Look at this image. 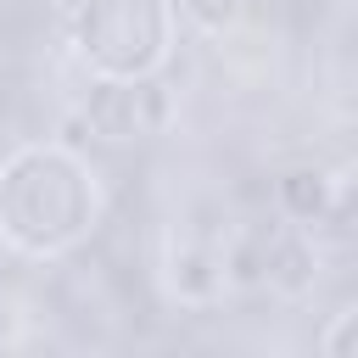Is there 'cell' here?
Returning a JSON list of instances; mask_svg holds the SVG:
<instances>
[{
	"mask_svg": "<svg viewBox=\"0 0 358 358\" xmlns=\"http://www.w3.org/2000/svg\"><path fill=\"white\" fill-rule=\"evenodd\" d=\"M352 319H358L352 308H341V313L330 319V330H324V341H319L330 358H347V352H352Z\"/></svg>",
	"mask_w": 358,
	"mask_h": 358,
	"instance_id": "52a82bcc",
	"label": "cell"
},
{
	"mask_svg": "<svg viewBox=\"0 0 358 358\" xmlns=\"http://www.w3.org/2000/svg\"><path fill=\"white\" fill-rule=\"evenodd\" d=\"M196 34H207V39H218V34H229L235 22H241V11H246V0H168Z\"/></svg>",
	"mask_w": 358,
	"mask_h": 358,
	"instance_id": "8992f818",
	"label": "cell"
},
{
	"mask_svg": "<svg viewBox=\"0 0 358 358\" xmlns=\"http://www.w3.org/2000/svg\"><path fill=\"white\" fill-rule=\"evenodd\" d=\"M274 196H280V213H285L296 229H308V235H313L319 224H336V218L347 213L341 179H330V173H319V168H291V173H280Z\"/></svg>",
	"mask_w": 358,
	"mask_h": 358,
	"instance_id": "5b68a950",
	"label": "cell"
},
{
	"mask_svg": "<svg viewBox=\"0 0 358 358\" xmlns=\"http://www.w3.org/2000/svg\"><path fill=\"white\" fill-rule=\"evenodd\" d=\"M162 280H168V296H173L179 308H213V302H224V291H229L224 252H213V246H201V241L168 246Z\"/></svg>",
	"mask_w": 358,
	"mask_h": 358,
	"instance_id": "277c9868",
	"label": "cell"
},
{
	"mask_svg": "<svg viewBox=\"0 0 358 358\" xmlns=\"http://www.w3.org/2000/svg\"><path fill=\"white\" fill-rule=\"evenodd\" d=\"M67 22L90 78H151L173 56L168 0H84Z\"/></svg>",
	"mask_w": 358,
	"mask_h": 358,
	"instance_id": "7a4b0ae2",
	"label": "cell"
},
{
	"mask_svg": "<svg viewBox=\"0 0 358 358\" xmlns=\"http://www.w3.org/2000/svg\"><path fill=\"white\" fill-rule=\"evenodd\" d=\"M78 6H84V0H56V11H62V17H73Z\"/></svg>",
	"mask_w": 358,
	"mask_h": 358,
	"instance_id": "ba28073f",
	"label": "cell"
},
{
	"mask_svg": "<svg viewBox=\"0 0 358 358\" xmlns=\"http://www.w3.org/2000/svg\"><path fill=\"white\" fill-rule=\"evenodd\" d=\"M78 117L90 123V134H101L112 145H129V140H145V134L168 129L173 95L162 84V73H151V78H90V95H84Z\"/></svg>",
	"mask_w": 358,
	"mask_h": 358,
	"instance_id": "3957f363",
	"label": "cell"
},
{
	"mask_svg": "<svg viewBox=\"0 0 358 358\" xmlns=\"http://www.w3.org/2000/svg\"><path fill=\"white\" fill-rule=\"evenodd\" d=\"M101 185L90 162L56 140L17 145L0 162V241L34 263L67 257L95 235Z\"/></svg>",
	"mask_w": 358,
	"mask_h": 358,
	"instance_id": "6da1fadb",
	"label": "cell"
}]
</instances>
